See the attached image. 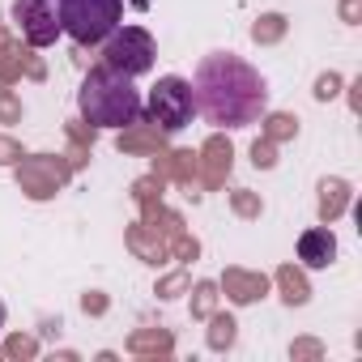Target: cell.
I'll list each match as a JSON object with an SVG mask.
<instances>
[{"instance_id":"obj_1","label":"cell","mask_w":362,"mask_h":362,"mask_svg":"<svg viewBox=\"0 0 362 362\" xmlns=\"http://www.w3.org/2000/svg\"><path fill=\"white\" fill-rule=\"evenodd\" d=\"M192 98L214 128H247L269 111V86L260 69H252L235 52H209L197 64Z\"/></svg>"},{"instance_id":"obj_2","label":"cell","mask_w":362,"mask_h":362,"mask_svg":"<svg viewBox=\"0 0 362 362\" xmlns=\"http://www.w3.org/2000/svg\"><path fill=\"white\" fill-rule=\"evenodd\" d=\"M77 107L86 115V124L94 128H128L145 115V103H141V90L132 86V77L98 64L86 73L81 90H77Z\"/></svg>"},{"instance_id":"obj_3","label":"cell","mask_w":362,"mask_h":362,"mask_svg":"<svg viewBox=\"0 0 362 362\" xmlns=\"http://www.w3.org/2000/svg\"><path fill=\"white\" fill-rule=\"evenodd\" d=\"M56 9H60V30L81 47L103 43L124 22V0H60Z\"/></svg>"},{"instance_id":"obj_4","label":"cell","mask_w":362,"mask_h":362,"mask_svg":"<svg viewBox=\"0 0 362 362\" xmlns=\"http://www.w3.org/2000/svg\"><path fill=\"white\" fill-rule=\"evenodd\" d=\"M145 115L162 128V132H179V128H188L192 115H197V98H192V81L188 77H158V86L149 90L145 98Z\"/></svg>"},{"instance_id":"obj_5","label":"cell","mask_w":362,"mask_h":362,"mask_svg":"<svg viewBox=\"0 0 362 362\" xmlns=\"http://www.w3.org/2000/svg\"><path fill=\"white\" fill-rule=\"evenodd\" d=\"M153 56H158L153 35L141 30V26H124V22H119V26L103 39V64L115 69V73H124V77H145V73L153 69Z\"/></svg>"},{"instance_id":"obj_6","label":"cell","mask_w":362,"mask_h":362,"mask_svg":"<svg viewBox=\"0 0 362 362\" xmlns=\"http://www.w3.org/2000/svg\"><path fill=\"white\" fill-rule=\"evenodd\" d=\"M13 22L30 47H52L64 35L56 0H13Z\"/></svg>"},{"instance_id":"obj_7","label":"cell","mask_w":362,"mask_h":362,"mask_svg":"<svg viewBox=\"0 0 362 362\" xmlns=\"http://www.w3.org/2000/svg\"><path fill=\"white\" fill-rule=\"evenodd\" d=\"M298 260H303L307 269H328V264L337 260V235L324 230V226L303 230V235H298Z\"/></svg>"},{"instance_id":"obj_8","label":"cell","mask_w":362,"mask_h":362,"mask_svg":"<svg viewBox=\"0 0 362 362\" xmlns=\"http://www.w3.org/2000/svg\"><path fill=\"white\" fill-rule=\"evenodd\" d=\"M5 315H9V311H5V303H0V328H5Z\"/></svg>"}]
</instances>
